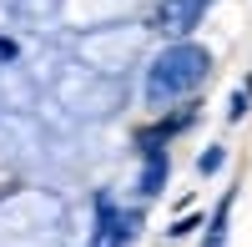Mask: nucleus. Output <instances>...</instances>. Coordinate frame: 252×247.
<instances>
[{
    "mask_svg": "<svg viewBox=\"0 0 252 247\" xmlns=\"http://www.w3.org/2000/svg\"><path fill=\"white\" fill-rule=\"evenodd\" d=\"M161 182H166V152L152 147V152H146V167H141V197H157Z\"/></svg>",
    "mask_w": 252,
    "mask_h": 247,
    "instance_id": "4",
    "label": "nucleus"
},
{
    "mask_svg": "<svg viewBox=\"0 0 252 247\" xmlns=\"http://www.w3.org/2000/svg\"><path fill=\"white\" fill-rule=\"evenodd\" d=\"M222 156H227V152H222V147H212V152H207V156H202V161H197V167H202V177H212V172H217V167H222Z\"/></svg>",
    "mask_w": 252,
    "mask_h": 247,
    "instance_id": "6",
    "label": "nucleus"
},
{
    "mask_svg": "<svg viewBox=\"0 0 252 247\" xmlns=\"http://www.w3.org/2000/svg\"><path fill=\"white\" fill-rule=\"evenodd\" d=\"M207 5H212V0H161V10H157V31L172 35V40H182V35L207 15Z\"/></svg>",
    "mask_w": 252,
    "mask_h": 247,
    "instance_id": "2",
    "label": "nucleus"
},
{
    "mask_svg": "<svg viewBox=\"0 0 252 247\" xmlns=\"http://www.w3.org/2000/svg\"><path fill=\"white\" fill-rule=\"evenodd\" d=\"M242 111H247V86H242V91H237V96H232V106H227V116H232V121H237V116H242Z\"/></svg>",
    "mask_w": 252,
    "mask_h": 247,
    "instance_id": "7",
    "label": "nucleus"
},
{
    "mask_svg": "<svg viewBox=\"0 0 252 247\" xmlns=\"http://www.w3.org/2000/svg\"><path fill=\"white\" fill-rule=\"evenodd\" d=\"M207 71H212V51L182 35V40H172L166 51H157V56H152L141 91H146V101H152V106H172V101L192 96V91L202 86Z\"/></svg>",
    "mask_w": 252,
    "mask_h": 247,
    "instance_id": "1",
    "label": "nucleus"
},
{
    "mask_svg": "<svg viewBox=\"0 0 252 247\" xmlns=\"http://www.w3.org/2000/svg\"><path fill=\"white\" fill-rule=\"evenodd\" d=\"M227 212H232V192L222 197V207H217V217H212V232H207L202 247H222V237H227Z\"/></svg>",
    "mask_w": 252,
    "mask_h": 247,
    "instance_id": "5",
    "label": "nucleus"
},
{
    "mask_svg": "<svg viewBox=\"0 0 252 247\" xmlns=\"http://www.w3.org/2000/svg\"><path fill=\"white\" fill-rule=\"evenodd\" d=\"M15 56V46H10V40H0V61H10Z\"/></svg>",
    "mask_w": 252,
    "mask_h": 247,
    "instance_id": "8",
    "label": "nucleus"
},
{
    "mask_svg": "<svg viewBox=\"0 0 252 247\" xmlns=\"http://www.w3.org/2000/svg\"><path fill=\"white\" fill-rule=\"evenodd\" d=\"M197 121V106H187V111H177V116H166L161 126H152V131H141V152H152V147H161L166 136H177V131H187Z\"/></svg>",
    "mask_w": 252,
    "mask_h": 247,
    "instance_id": "3",
    "label": "nucleus"
}]
</instances>
